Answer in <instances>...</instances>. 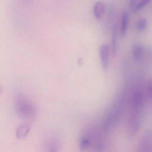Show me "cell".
Instances as JSON below:
<instances>
[{
  "label": "cell",
  "instance_id": "obj_4",
  "mask_svg": "<svg viewBox=\"0 0 152 152\" xmlns=\"http://www.w3.org/2000/svg\"><path fill=\"white\" fill-rule=\"evenodd\" d=\"M145 49L144 47L139 43H135L132 46V56L133 60L136 63L141 61L144 57Z\"/></svg>",
  "mask_w": 152,
  "mask_h": 152
},
{
  "label": "cell",
  "instance_id": "obj_1",
  "mask_svg": "<svg viewBox=\"0 0 152 152\" xmlns=\"http://www.w3.org/2000/svg\"><path fill=\"white\" fill-rule=\"evenodd\" d=\"M15 108L18 115L23 119L31 120L36 116L37 109L30 100L23 96H19L15 102Z\"/></svg>",
  "mask_w": 152,
  "mask_h": 152
},
{
  "label": "cell",
  "instance_id": "obj_7",
  "mask_svg": "<svg viewBox=\"0 0 152 152\" xmlns=\"http://www.w3.org/2000/svg\"><path fill=\"white\" fill-rule=\"evenodd\" d=\"M105 10V5L103 2L98 1L95 4L93 8V13L97 20H100L102 19Z\"/></svg>",
  "mask_w": 152,
  "mask_h": 152
},
{
  "label": "cell",
  "instance_id": "obj_11",
  "mask_svg": "<svg viewBox=\"0 0 152 152\" xmlns=\"http://www.w3.org/2000/svg\"><path fill=\"white\" fill-rule=\"evenodd\" d=\"M90 145V140L88 137H83L80 139V148L82 151H84L87 149Z\"/></svg>",
  "mask_w": 152,
  "mask_h": 152
},
{
  "label": "cell",
  "instance_id": "obj_8",
  "mask_svg": "<svg viewBox=\"0 0 152 152\" xmlns=\"http://www.w3.org/2000/svg\"><path fill=\"white\" fill-rule=\"evenodd\" d=\"M129 15L127 10H124L122 14L121 24V35L124 36L127 33L129 25Z\"/></svg>",
  "mask_w": 152,
  "mask_h": 152
},
{
  "label": "cell",
  "instance_id": "obj_12",
  "mask_svg": "<svg viewBox=\"0 0 152 152\" xmlns=\"http://www.w3.org/2000/svg\"><path fill=\"white\" fill-rule=\"evenodd\" d=\"M151 0H140L139 3H137L136 7L133 9V13H135L139 12L140 10L144 8L147 5H148Z\"/></svg>",
  "mask_w": 152,
  "mask_h": 152
},
{
  "label": "cell",
  "instance_id": "obj_15",
  "mask_svg": "<svg viewBox=\"0 0 152 152\" xmlns=\"http://www.w3.org/2000/svg\"><path fill=\"white\" fill-rule=\"evenodd\" d=\"M2 90H3V89H2V86L0 84V94L2 92Z\"/></svg>",
  "mask_w": 152,
  "mask_h": 152
},
{
  "label": "cell",
  "instance_id": "obj_2",
  "mask_svg": "<svg viewBox=\"0 0 152 152\" xmlns=\"http://www.w3.org/2000/svg\"><path fill=\"white\" fill-rule=\"evenodd\" d=\"M99 53L102 67L104 70H107L109 64V47L108 44H102L99 48Z\"/></svg>",
  "mask_w": 152,
  "mask_h": 152
},
{
  "label": "cell",
  "instance_id": "obj_6",
  "mask_svg": "<svg viewBox=\"0 0 152 152\" xmlns=\"http://www.w3.org/2000/svg\"><path fill=\"white\" fill-rule=\"evenodd\" d=\"M31 125L30 123H24L19 126L16 131L17 137L19 139L26 137L30 133Z\"/></svg>",
  "mask_w": 152,
  "mask_h": 152
},
{
  "label": "cell",
  "instance_id": "obj_10",
  "mask_svg": "<svg viewBox=\"0 0 152 152\" xmlns=\"http://www.w3.org/2000/svg\"><path fill=\"white\" fill-rule=\"evenodd\" d=\"M148 25V21L145 17L140 18L137 23V30L139 31L142 32L145 31Z\"/></svg>",
  "mask_w": 152,
  "mask_h": 152
},
{
  "label": "cell",
  "instance_id": "obj_5",
  "mask_svg": "<svg viewBox=\"0 0 152 152\" xmlns=\"http://www.w3.org/2000/svg\"><path fill=\"white\" fill-rule=\"evenodd\" d=\"M111 49L112 54L115 56L117 52V41H118V27L117 24L114 25L111 33Z\"/></svg>",
  "mask_w": 152,
  "mask_h": 152
},
{
  "label": "cell",
  "instance_id": "obj_9",
  "mask_svg": "<svg viewBox=\"0 0 152 152\" xmlns=\"http://www.w3.org/2000/svg\"><path fill=\"white\" fill-rule=\"evenodd\" d=\"M104 23L105 30H108L115 17V10L113 7H109Z\"/></svg>",
  "mask_w": 152,
  "mask_h": 152
},
{
  "label": "cell",
  "instance_id": "obj_3",
  "mask_svg": "<svg viewBox=\"0 0 152 152\" xmlns=\"http://www.w3.org/2000/svg\"><path fill=\"white\" fill-rule=\"evenodd\" d=\"M138 152H148L152 151V133H147L141 140L138 147Z\"/></svg>",
  "mask_w": 152,
  "mask_h": 152
},
{
  "label": "cell",
  "instance_id": "obj_14",
  "mask_svg": "<svg viewBox=\"0 0 152 152\" xmlns=\"http://www.w3.org/2000/svg\"><path fill=\"white\" fill-rule=\"evenodd\" d=\"M137 1L138 0H130L129 4L130 8L133 10L137 4Z\"/></svg>",
  "mask_w": 152,
  "mask_h": 152
},
{
  "label": "cell",
  "instance_id": "obj_13",
  "mask_svg": "<svg viewBox=\"0 0 152 152\" xmlns=\"http://www.w3.org/2000/svg\"><path fill=\"white\" fill-rule=\"evenodd\" d=\"M34 0H18L19 3L22 5V6L23 7H30Z\"/></svg>",
  "mask_w": 152,
  "mask_h": 152
}]
</instances>
